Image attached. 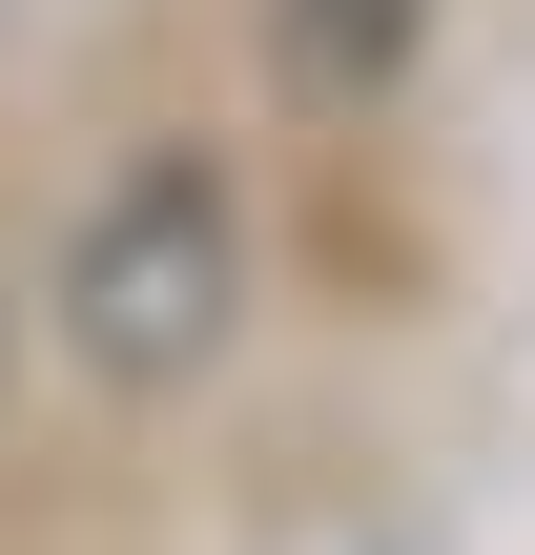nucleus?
<instances>
[{
	"instance_id": "f257e3e1",
	"label": "nucleus",
	"mask_w": 535,
	"mask_h": 555,
	"mask_svg": "<svg viewBox=\"0 0 535 555\" xmlns=\"http://www.w3.org/2000/svg\"><path fill=\"white\" fill-rule=\"evenodd\" d=\"M62 309H82V350H103V371H186V350L227 330V206H206L186 165H144V185L82 227Z\"/></svg>"
}]
</instances>
